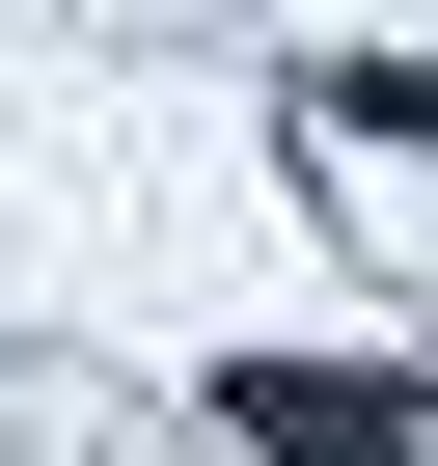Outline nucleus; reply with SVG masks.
<instances>
[{"label": "nucleus", "instance_id": "nucleus-1", "mask_svg": "<svg viewBox=\"0 0 438 466\" xmlns=\"http://www.w3.org/2000/svg\"><path fill=\"white\" fill-rule=\"evenodd\" d=\"M219 411H247L274 466H411V384H383V357H247Z\"/></svg>", "mask_w": 438, "mask_h": 466}]
</instances>
